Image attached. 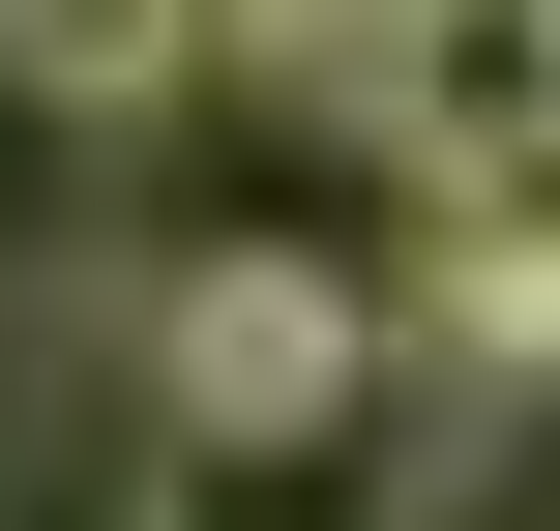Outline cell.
I'll return each mask as SVG.
<instances>
[{
  "instance_id": "6da1fadb",
  "label": "cell",
  "mask_w": 560,
  "mask_h": 531,
  "mask_svg": "<svg viewBox=\"0 0 560 531\" xmlns=\"http://www.w3.org/2000/svg\"><path fill=\"white\" fill-rule=\"evenodd\" d=\"M148 414H177V443H354V414H413V384H384V296H354V266L236 236V266L148 296Z\"/></svg>"
},
{
  "instance_id": "7a4b0ae2",
  "label": "cell",
  "mask_w": 560,
  "mask_h": 531,
  "mask_svg": "<svg viewBox=\"0 0 560 531\" xmlns=\"http://www.w3.org/2000/svg\"><path fill=\"white\" fill-rule=\"evenodd\" d=\"M207 59H236V0H0V89H30V118H89V148H118V118H177Z\"/></svg>"
},
{
  "instance_id": "3957f363",
  "label": "cell",
  "mask_w": 560,
  "mask_h": 531,
  "mask_svg": "<svg viewBox=\"0 0 560 531\" xmlns=\"http://www.w3.org/2000/svg\"><path fill=\"white\" fill-rule=\"evenodd\" d=\"M413 30H443V0H236V59H266L295 118H384V89H413Z\"/></svg>"
}]
</instances>
